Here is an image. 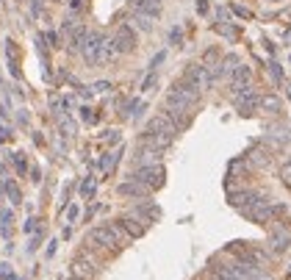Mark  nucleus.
<instances>
[{
	"label": "nucleus",
	"instance_id": "f257e3e1",
	"mask_svg": "<svg viewBox=\"0 0 291 280\" xmlns=\"http://www.w3.org/2000/svg\"><path fill=\"white\" fill-rule=\"evenodd\" d=\"M81 56L86 58V64L100 67V64H108L116 53H114V47H111V39H106L97 31H86L84 45H81Z\"/></svg>",
	"mask_w": 291,
	"mask_h": 280
},
{
	"label": "nucleus",
	"instance_id": "f03ea898",
	"mask_svg": "<svg viewBox=\"0 0 291 280\" xmlns=\"http://www.w3.org/2000/svg\"><path fill=\"white\" fill-rule=\"evenodd\" d=\"M197 100H200V89H197V86L180 81V84H175V86H172V92L167 94V109L169 111L192 114V109L197 106Z\"/></svg>",
	"mask_w": 291,
	"mask_h": 280
},
{
	"label": "nucleus",
	"instance_id": "7ed1b4c3",
	"mask_svg": "<svg viewBox=\"0 0 291 280\" xmlns=\"http://www.w3.org/2000/svg\"><path fill=\"white\" fill-rule=\"evenodd\" d=\"M122 241H128V233H125L116 222H111V225H100V227H94L92 233H89V244H97V247H103V250H114V247H119Z\"/></svg>",
	"mask_w": 291,
	"mask_h": 280
},
{
	"label": "nucleus",
	"instance_id": "20e7f679",
	"mask_svg": "<svg viewBox=\"0 0 291 280\" xmlns=\"http://www.w3.org/2000/svg\"><path fill=\"white\" fill-rule=\"evenodd\" d=\"M130 180H136L139 186H145V189H158L164 183V167H161V164H153V167H139V169L130 175Z\"/></svg>",
	"mask_w": 291,
	"mask_h": 280
},
{
	"label": "nucleus",
	"instance_id": "39448f33",
	"mask_svg": "<svg viewBox=\"0 0 291 280\" xmlns=\"http://www.w3.org/2000/svg\"><path fill=\"white\" fill-rule=\"evenodd\" d=\"M139 45L136 33L130 31V25H119L114 31V36H111V47H114L116 56H125V53H133Z\"/></svg>",
	"mask_w": 291,
	"mask_h": 280
},
{
	"label": "nucleus",
	"instance_id": "423d86ee",
	"mask_svg": "<svg viewBox=\"0 0 291 280\" xmlns=\"http://www.w3.org/2000/svg\"><path fill=\"white\" fill-rule=\"evenodd\" d=\"M145 133H153V136H161V139H172L175 141V133H177V128L172 122H169L164 114H155L150 122H147V128H145Z\"/></svg>",
	"mask_w": 291,
	"mask_h": 280
},
{
	"label": "nucleus",
	"instance_id": "0eeeda50",
	"mask_svg": "<svg viewBox=\"0 0 291 280\" xmlns=\"http://www.w3.org/2000/svg\"><path fill=\"white\" fill-rule=\"evenodd\" d=\"M186 84L197 86V89H205V86H211V75H208V67H203V64H192L189 70H186Z\"/></svg>",
	"mask_w": 291,
	"mask_h": 280
},
{
	"label": "nucleus",
	"instance_id": "6e6552de",
	"mask_svg": "<svg viewBox=\"0 0 291 280\" xmlns=\"http://www.w3.org/2000/svg\"><path fill=\"white\" fill-rule=\"evenodd\" d=\"M128 6L133 8V14H145V17H161V3L155 0H128Z\"/></svg>",
	"mask_w": 291,
	"mask_h": 280
},
{
	"label": "nucleus",
	"instance_id": "1a4fd4ad",
	"mask_svg": "<svg viewBox=\"0 0 291 280\" xmlns=\"http://www.w3.org/2000/svg\"><path fill=\"white\" fill-rule=\"evenodd\" d=\"M116 225L128 233V239H139V236H145V230H147V222H139L136 217H122Z\"/></svg>",
	"mask_w": 291,
	"mask_h": 280
},
{
	"label": "nucleus",
	"instance_id": "9d476101",
	"mask_svg": "<svg viewBox=\"0 0 291 280\" xmlns=\"http://www.w3.org/2000/svg\"><path fill=\"white\" fill-rule=\"evenodd\" d=\"M94 261H89V258H75L72 261V275H75L78 280H89V278H94Z\"/></svg>",
	"mask_w": 291,
	"mask_h": 280
},
{
	"label": "nucleus",
	"instance_id": "9b49d317",
	"mask_svg": "<svg viewBox=\"0 0 291 280\" xmlns=\"http://www.w3.org/2000/svg\"><path fill=\"white\" fill-rule=\"evenodd\" d=\"M122 197H133V200H145L147 195H150V189L139 186L136 180H128V183H119V189H116Z\"/></svg>",
	"mask_w": 291,
	"mask_h": 280
},
{
	"label": "nucleus",
	"instance_id": "f8f14e48",
	"mask_svg": "<svg viewBox=\"0 0 291 280\" xmlns=\"http://www.w3.org/2000/svg\"><path fill=\"white\" fill-rule=\"evenodd\" d=\"M161 150H153V147H139V156H136V161H139V167H153V164H161Z\"/></svg>",
	"mask_w": 291,
	"mask_h": 280
},
{
	"label": "nucleus",
	"instance_id": "ddd939ff",
	"mask_svg": "<svg viewBox=\"0 0 291 280\" xmlns=\"http://www.w3.org/2000/svg\"><path fill=\"white\" fill-rule=\"evenodd\" d=\"M133 23H136L142 31H147V33L155 28V20H153V17H145V14H136V17H133Z\"/></svg>",
	"mask_w": 291,
	"mask_h": 280
},
{
	"label": "nucleus",
	"instance_id": "4468645a",
	"mask_svg": "<svg viewBox=\"0 0 291 280\" xmlns=\"http://www.w3.org/2000/svg\"><path fill=\"white\" fill-rule=\"evenodd\" d=\"M272 247H275L277 252H280V250H286V247H289V233H277L275 239H272Z\"/></svg>",
	"mask_w": 291,
	"mask_h": 280
},
{
	"label": "nucleus",
	"instance_id": "2eb2a0df",
	"mask_svg": "<svg viewBox=\"0 0 291 280\" xmlns=\"http://www.w3.org/2000/svg\"><path fill=\"white\" fill-rule=\"evenodd\" d=\"M6 189H8V197H11V202H20V192H17L14 183H6Z\"/></svg>",
	"mask_w": 291,
	"mask_h": 280
},
{
	"label": "nucleus",
	"instance_id": "dca6fc26",
	"mask_svg": "<svg viewBox=\"0 0 291 280\" xmlns=\"http://www.w3.org/2000/svg\"><path fill=\"white\" fill-rule=\"evenodd\" d=\"M81 192H84V197H92V195H94V180H86Z\"/></svg>",
	"mask_w": 291,
	"mask_h": 280
},
{
	"label": "nucleus",
	"instance_id": "f3484780",
	"mask_svg": "<svg viewBox=\"0 0 291 280\" xmlns=\"http://www.w3.org/2000/svg\"><path fill=\"white\" fill-rule=\"evenodd\" d=\"M69 8H72V11H81V8H84V0H69Z\"/></svg>",
	"mask_w": 291,
	"mask_h": 280
},
{
	"label": "nucleus",
	"instance_id": "a211bd4d",
	"mask_svg": "<svg viewBox=\"0 0 291 280\" xmlns=\"http://www.w3.org/2000/svg\"><path fill=\"white\" fill-rule=\"evenodd\" d=\"M106 89H111V86H108L106 81H100V84H94V92H106Z\"/></svg>",
	"mask_w": 291,
	"mask_h": 280
},
{
	"label": "nucleus",
	"instance_id": "6ab92c4d",
	"mask_svg": "<svg viewBox=\"0 0 291 280\" xmlns=\"http://www.w3.org/2000/svg\"><path fill=\"white\" fill-rule=\"evenodd\" d=\"M0 278H6V280H8V278H11V269H8V266H6V264L0 266Z\"/></svg>",
	"mask_w": 291,
	"mask_h": 280
},
{
	"label": "nucleus",
	"instance_id": "aec40b11",
	"mask_svg": "<svg viewBox=\"0 0 291 280\" xmlns=\"http://www.w3.org/2000/svg\"><path fill=\"white\" fill-rule=\"evenodd\" d=\"M197 11H200V14H203V11H208V3H205V0H200V3H197Z\"/></svg>",
	"mask_w": 291,
	"mask_h": 280
},
{
	"label": "nucleus",
	"instance_id": "412c9836",
	"mask_svg": "<svg viewBox=\"0 0 291 280\" xmlns=\"http://www.w3.org/2000/svg\"><path fill=\"white\" fill-rule=\"evenodd\" d=\"M164 61V53H158V56H155V58H153V64H150V67H158V64H161Z\"/></svg>",
	"mask_w": 291,
	"mask_h": 280
},
{
	"label": "nucleus",
	"instance_id": "4be33fe9",
	"mask_svg": "<svg viewBox=\"0 0 291 280\" xmlns=\"http://www.w3.org/2000/svg\"><path fill=\"white\" fill-rule=\"evenodd\" d=\"M272 78L280 81V70H277V64H272Z\"/></svg>",
	"mask_w": 291,
	"mask_h": 280
},
{
	"label": "nucleus",
	"instance_id": "5701e85b",
	"mask_svg": "<svg viewBox=\"0 0 291 280\" xmlns=\"http://www.w3.org/2000/svg\"><path fill=\"white\" fill-rule=\"evenodd\" d=\"M153 84H155V75H150V78L145 81V92H147V89H150V86H153Z\"/></svg>",
	"mask_w": 291,
	"mask_h": 280
},
{
	"label": "nucleus",
	"instance_id": "b1692460",
	"mask_svg": "<svg viewBox=\"0 0 291 280\" xmlns=\"http://www.w3.org/2000/svg\"><path fill=\"white\" fill-rule=\"evenodd\" d=\"M269 3H277V0H269Z\"/></svg>",
	"mask_w": 291,
	"mask_h": 280
},
{
	"label": "nucleus",
	"instance_id": "393cba45",
	"mask_svg": "<svg viewBox=\"0 0 291 280\" xmlns=\"http://www.w3.org/2000/svg\"><path fill=\"white\" fill-rule=\"evenodd\" d=\"M56 3H64V0H56Z\"/></svg>",
	"mask_w": 291,
	"mask_h": 280
},
{
	"label": "nucleus",
	"instance_id": "a878e982",
	"mask_svg": "<svg viewBox=\"0 0 291 280\" xmlns=\"http://www.w3.org/2000/svg\"><path fill=\"white\" fill-rule=\"evenodd\" d=\"M155 3H161V0H155Z\"/></svg>",
	"mask_w": 291,
	"mask_h": 280
}]
</instances>
